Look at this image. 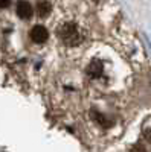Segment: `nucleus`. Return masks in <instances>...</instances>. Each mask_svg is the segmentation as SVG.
Returning <instances> with one entry per match:
<instances>
[{"label":"nucleus","instance_id":"nucleus-1","mask_svg":"<svg viewBox=\"0 0 151 152\" xmlns=\"http://www.w3.org/2000/svg\"><path fill=\"white\" fill-rule=\"evenodd\" d=\"M58 37H60V40L67 46H75V44L80 43V32H78L77 26H75L73 23H66V24H63V26H60Z\"/></svg>","mask_w":151,"mask_h":152},{"label":"nucleus","instance_id":"nucleus-6","mask_svg":"<svg viewBox=\"0 0 151 152\" xmlns=\"http://www.w3.org/2000/svg\"><path fill=\"white\" fill-rule=\"evenodd\" d=\"M131 152H147V149H145L144 146H141V145H136V146L131 149Z\"/></svg>","mask_w":151,"mask_h":152},{"label":"nucleus","instance_id":"nucleus-3","mask_svg":"<svg viewBox=\"0 0 151 152\" xmlns=\"http://www.w3.org/2000/svg\"><path fill=\"white\" fill-rule=\"evenodd\" d=\"M15 12L21 20H29L34 14V9H32L29 2H26V0H18L17 6H15Z\"/></svg>","mask_w":151,"mask_h":152},{"label":"nucleus","instance_id":"nucleus-5","mask_svg":"<svg viewBox=\"0 0 151 152\" xmlns=\"http://www.w3.org/2000/svg\"><path fill=\"white\" fill-rule=\"evenodd\" d=\"M87 72H89V75L92 78H98V76H101V73H102V64H101L99 61H93L89 66V69H87Z\"/></svg>","mask_w":151,"mask_h":152},{"label":"nucleus","instance_id":"nucleus-7","mask_svg":"<svg viewBox=\"0 0 151 152\" xmlns=\"http://www.w3.org/2000/svg\"><path fill=\"white\" fill-rule=\"evenodd\" d=\"M9 5H11V0H0V8H2V9L8 8Z\"/></svg>","mask_w":151,"mask_h":152},{"label":"nucleus","instance_id":"nucleus-4","mask_svg":"<svg viewBox=\"0 0 151 152\" xmlns=\"http://www.w3.org/2000/svg\"><path fill=\"white\" fill-rule=\"evenodd\" d=\"M50 9H52V6L47 0H37V12L40 17H47L50 14Z\"/></svg>","mask_w":151,"mask_h":152},{"label":"nucleus","instance_id":"nucleus-8","mask_svg":"<svg viewBox=\"0 0 151 152\" xmlns=\"http://www.w3.org/2000/svg\"><path fill=\"white\" fill-rule=\"evenodd\" d=\"M147 138H148V140H150V142H151V131H150V132H148V135H147Z\"/></svg>","mask_w":151,"mask_h":152},{"label":"nucleus","instance_id":"nucleus-2","mask_svg":"<svg viewBox=\"0 0 151 152\" xmlns=\"http://www.w3.org/2000/svg\"><path fill=\"white\" fill-rule=\"evenodd\" d=\"M29 37L32 38L34 43L40 44V43H44L49 38V31L44 26H41V24H35V26L31 29V32H29Z\"/></svg>","mask_w":151,"mask_h":152}]
</instances>
